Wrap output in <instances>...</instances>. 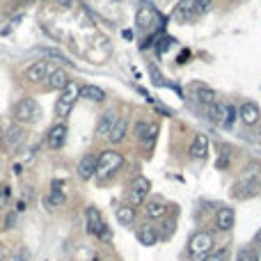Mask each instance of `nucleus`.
<instances>
[{"label":"nucleus","instance_id":"f257e3e1","mask_svg":"<svg viewBox=\"0 0 261 261\" xmlns=\"http://www.w3.org/2000/svg\"><path fill=\"white\" fill-rule=\"evenodd\" d=\"M124 165V156L117 149H105L99 154L96 160V177L99 179H110L119 167Z\"/></svg>","mask_w":261,"mask_h":261},{"label":"nucleus","instance_id":"f03ea898","mask_svg":"<svg viewBox=\"0 0 261 261\" xmlns=\"http://www.w3.org/2000/svg\"><path fill=\"white\" fill-rule=\"evenodd\" d=\"M78 99H80V85L69 80V85L60 92V99L55 101V117H67Z\"/></svg>","mask_w":261,"mask_h":261},{"label":"nucleus","instance_id":"7ed1b4c3","mask_svg":"<svg viewBox=\"0 0 261 261\" xmlns=\"http://www.w3.org/2000/svg\"><path fill=\"white\" fill-rule=\"evenodd\" d=\"M41 117V108L39 103H37L35 99H21L16 105H14V119H16V124H37Z\"/></svg>","mask_w":261,"mask_h":261},{"label":"nucleus","instance_id":"20e7f679","mask_svg":"<svg viewBox=\"0 0 261 261\" xmlns=\"http://www.w3.org/2000/svg\"><path fill=\"white\" fill-rule=\"evenodd\" d=\"M259 192H261L259 177H243L231 186L229 195H231L234 199H238V201H245V199H250V197H256Z\"/></svg>","mask_w":261,"mask_h":261},{"label":"nucleus","instance_id":"39448f33","mask_svg":"<svg viewBox=\"0 0 261 261\" xmlns=\"http://www.w3.org/2000/svg\"><path fill=\"white\" fill-rule=\"evenodd\" d=\"M215 245V238L211 231H197L192 234V238L188 241V252H190L195 259H204Z\"/></svg>","mask_w":261,"mask_h":261},{"label":"nucleus","instance_id":"423d86ee","mask_svg":"<svg viewBox=\"0 0 261 261\" xmlns=\"http://www.w3.org/2000/svg\"><path fill=\"white\" fill-rule=\"evenodd\" d=\"M151 190V183L147 177H135L131 183V190H128V199H131L133 206H140L142 201L147 199V195H149Z\"/></svg>","mask_w":261,"mask_h":261},{"label":"nucleus","instance_id":"0eeeda50","mask_svg":"<svg viewBox=\"0 0 261 261\" xmlns=\"http://www.w3.org/2000/svg\"><path fill=\"white\" fill-rule=\"evenodd\" d=\"M67 135H69V128L64 122L55 124V126H50L48 135H46V144L50 147V149H62L64 142H67Z\"/></svg>","mask_w":261,"mask_h":261},{"label":"nucleus","instance_id":"6e6552de","mask_svg":"<svg viewBox=\"0 0 261 261\" xmlns=\"http://www.w3.org/2000/svg\"><path fill=\"white\" fill-rule=\"evenodd\" d=\"M238 119H241L245 126H256L261 119V110L254 101H245V103L238 108Z\"/></svg>","mask_w":261,"mask_h":261},{"label":"nucleus","instance_id":"1a4fd4ad","mask_svg":"<svg viewBox=\"0 0 261 261\" xmlns=\"http://www.w3.org/2000/svg\"><path fill=\"white\" fill-rule=\"evenodd\" d=\"M190 94L197 99V103L199 105H213V103H218V96H215V92L211 90V87H206V85H201V82H190Z\"/></svg>","mask_w":261,"mask_h":261},{"label":"nucleus","instance_id":"9d476101","mask_svg":"<svg viewBox=\"0 0 261 261\" xmlns=\"http://www.w3.org/2000/svg\"><path fill=\"white\" fill-rule=\"evenodd\" d=\"M48 76H50V62L48 60H39V62L30 64V67L25 69V78L30 82H41Z\"/></svg>","mask_w":261,"mask_h":261},{"label":"nucleus","instance_id":"9b49d317","mask_svg":"<svg viewBox=\"0 0 261 261\" xmlns=\"http://www.w3.org/2000/svg\"><path fill=\"white\" fill-rule=\"evenodd\" d=\"M188 154H190L192 160H204L206 156H209V137H206L204 133H197V135L192 137V142H190Z\"/></svg>","mask_w":261,"mask_h":261},{"label":"nucleus","instance_id":"f8f14e48","mask_svg":"<svg viewBox=\"0 0 261 261\" xmlns=\"http://www.w3.org/2000/svg\"><path fill=\"white\" fill-rule=\"evenodd\" d=\"M85 224H87V231H90L92 236H99V231L105 227L103 215H101V211L96 209V206H87V211H85Z\"/></svg>","mask_w":261,"mask_h":261},{"label":"nucleus","instance_id":"ddd939ff","mask_svg":"<svg viewBox=\"0 0 261 261\" xmlns=\"http://www.w3.org/2000/svg\"><path fill=\"white\" fill-rule=\"evenodd\" d=\"M96 160H99V156H94V154H87V156H82L80 158L76 172H78V177H80L82 181H90V179L96 177Z\"/></svg>","mask_w":261,"mask_h":261},{"label":"nucleus","instance_id":"4468645a","mask_svg":"<svg viewBox=\"0 0 261 261\" xmlns=\"http://www.w3.org/2000/svg\"><path fill=\"white\" fill-rule=\"evenodd\" d=\"M234 224H236V213L229 206H220L218 213H215V227L220 231H231Z\"/></svg>","mask_w":261,"mask_h":261},{"label":"nucleus","instance_id":"2eb2a0df","mask_svg":"<svg viewBox=\"0 0 261 261\" xmlns=\"http://www.w3.org/2000/svg\"><path fill=\"white\" fill-rule=\"evenodd\" d=\"M117 119H119V114H117V110H114V108L105 110V112L99 117V124H96V135H105V137H108V133L112 131V126H114V122H117Z\"/></svg>","mask_w":261,"mask_h":261},{"label":"nucleus","instance_id":"dca6fc26","mask_svg":"<svg viewBox=\"0 0 261 261\" xmlns=\"http://www.w3.org/2000/svg\"><path fill=\"white\" fill-rule=\"evenodd\" d=\"M158 238H160V234H158V229L154 227V224H142L140 229H137V241L142 243L144 247H154L156 243H158Z\"/></svg>","mask_w":261,"mask_h":261},{"label":"nucleus","instance_id":"f3484780","mask_svg":"<svg viewBox=\"0 0 261 261\" xmlns=\"http://www.w3.org/2000/svg\"><path fill=\"white\" fill-rule=\"evenodd\" d=\"M126 131H128V119L126 117H119L117 122H114L112 131L108 133V142H110V144H119V142H124Z\"/></svg>","mask_w":261,"mask_h":261},{"label":"nucleus","instance_id":"a211bd4d","mask_svg":"<svg viewBox=\"0 0 261 261\" xmlns=\"http://www.w3.org/2000/svg\"><path fill=\"white\" fill-rule=\"evenodd\" d=\"M165 213H167V206H165L163 199H151L144 204V215L149 220H160L165 218Z\"/></svg>","mask_w":261,"mask_h":261},{"label":"nucleus","instance_id":"6ab92c4d","mask_svg":"<svg viewBox=\"0 0 261 261\" xmlns=\"http://www.w3.org/2000/svg\"><path fill=\"white\" fill-rule=\"evenodd\" d=\"M67 85H69V76H67V71H62V69L50 71V76L46 78V87H48V90H60L62 92Z\"/></svg>","mask_w":261,"mask_h":261},{"label":"nucleus","instance_id":"aec40b11","mask_svg":"<svg viewBox=\"0 0 261 261\" xmlns=\"http://www.w3.org/2000/svg\"><path fill=\"white\" fill-rule=\"evenodd\" d=\"M174 16L179 21H190L195 16V0H179L174 7Z\"/></svg>","mask_w":261,"mask_h":261},{"label":"nucleus","instance_id":"412c9836","mask_svg":"<svg viewBox=\"0 0 261 261\" xmlns=\"http://www.w3.org/2000/svg\"><path fill=\"white\" fill-rule=\"evenodd\" d=\"M156 18H158V12H156L154 7H149V5H144V7L137 12L135 21H137V27H140V30H147V27H149Z\"/></svg>","mask_w":261,"mask_h":261},{"label":"nucleus","instance_id":"4be33fe9","mask_svg":"<svg viewBox=\"0 0 261 261\" xmlns=\"http://www.w3.org/2000/svg\"><path fill=\"white\" fill-rule=\"evenodd\" d=\"M114 218H117L119 224L131 227V224L135 222V209H133V206H117V209H114Z\"/></svg>","mask_w":261,"mask_h":261},{"label":"nucleus","instance_id":"5701e85b","mask_svg":"<svg viewBox=\"0 0 261 261\" xmlns=\"http://www.w3.org/2000/svg\"><path fill=\"white\" fill-rule=\"evenodd\" d=\"M80 96L87 101H96V103H101V101H105V92L101 90L99 85H82L80 87Z\"/></svg>","mask_w":261,"mask_h":261},{"label":"nucleus","instance_id":"b1692460","mask_svg":"<svg viewBox=\"0 0 261 261\" xmlns=\"http://www.w3.org/2000/svg\"><path fill=\"white\" fill-rule=\"evenodd\" d=\"M236 119H238V108H236V105L222 103V126L224 128H231Z\"/></svg>","mask_w":261,"mask_h":261},{"label":"nucleus","instance_id":"393cba45","mask_svg":"<svg viewBox=\"0 0 261 261\" xmlns=\"http://www.w3.org/2000/svg\"><path fill=\"white\" fill-rule=\"evenodd\" d=\"M5 140H7L9 147L21 144V140H23V126H21V124H14V126H9L7 133H5Z\"/></svg>","mask_w":261,"mask_h":261},{"label":"nucleus","instance_id":"a878e982","mask_svg":"<svg viewBox=\"0 0 261 261\" xmlns=\"http://www.w3.org/2000/svg\"><path fill=\"white\" fill-rule=\"evenodd\" d=\"M64 201H67V195H64L62 190H50V195L44 199V204L48 206V209H60Z\"/></svg>","mask_w":261,"mask_h":261},{"label":"nucleus","instance_id":"bb28decb","mask_svg":"<svg viewBox=\"0 0 261 261\" xmlns=\"http://www.w3.org/2000/svg\"><path fill=\"white\" fill-rule=\"evenodd\" d=\"M158 124H151L149 122V126H147V133H144V137H142V144L147 147V149H149V147H154V142H156V137H158Z\"/></svg>","mask_w":261,"mask_h":261},{"label":"nucleus","instance_id":"cd10ccee","mask_svg":"<svg viewBox=\"0 0 261 261\" xmlns=\"http://www.w3.org/2000/svg\"><path fill=\"white\" fill-rule=\"evenodd\" d=\"M41 53L46 55V57H50V60H57V62H62V64H69L71 67V60H69V55H64L62 50H57V48H41Z\"/></svg>","mask_w":261,"mask_h":261},{"label":"nucleus","instance_id":"c85d7f7f","mask_svg":"<svg viewBox=\"0 0 261 261\" xmlns=\"http://www.w3.org/2000/svg\"><path fill=\"white\" fill-rule=\"evenodd\" d=\"M201 261H229V250L227 247H218L215 252H209Z\"/></svg>","mask_w":261,"mask_h":261},{"label":"nucleus","instance_id":"c756f323","mask_svg":"<svg viewBox=\"0 0 261 261\" xmlns=\"http://www.w3.org/2000/svg\"><path fill=\"white\" fill-rule=\"evenodd\" d=\"M30 259H32V252L27 250L25 245H18L16 252H14V256H12V261H30Z\"/></svg>","mask_w":261,"mask_h":261},{"label":"nucleus","instance_id":"7c9ffc66","mask_svg":"<svg viewBox=\"0 0 261 261\" xmlns=\"http://www.w3.org/2000/svg\"><path fill=\"white\" fill-rule=\"evenodd\" d=\"M211 7H213V0H195V16L211 12Z\"/></svg>","mask_w":261,"mask_h":261},{"label":"nucleus","instance_id":"2f4dec72","mask_svg":"<svg viewBox=\"0 0 261 261\" xmlns=\"http://www.w3.org/2000/svg\"><path fill=\"white\" fill-rule=\"evenodd\" d=\"M9 197H12V188H9L7 183H3V186H0V211H3L5 206H7Z\"/></svg>","mask_w":261,"mask_h":261},{"label":"nucleus","instance_id":"473e14b6","mask_svg":"<svg viewBox=\"0 0 261 261\" xmlns=\"http://www.w3.org/2000/svg\"><path fill=\"white\" fill-rule=\"evenodd\" d=\"M259 169H261V163H259V160H254V163H250V165H245V167H243V174H245V177H256V174H259Z\"/></svg>","mask_w":261,"mask_h":261},{"label":"nucleus","instance_id":"72a5a7b5","mask_svg":"<svg viewBox=\"0 0 261 261\" xmlns=\"http://www.w3.org/2000/svg\"><path fill=\"white\" fill-rule=\"evenodd\" d=\"M158 234H160V238H163V241H167V238L174 234V220H167V222L163 224V231H158Z\"/></svg>","mask_w":261,"mask_h":261},{"label":"nucleus","instance_id":"f704fd0d","mask_svg":"<svg viewBox=\"0 0 261 261\" xmlns=\"http://www.w3.org/2000/svg\"><path fill=\"white\" fill-rule=\"evenodd\" d=\"M236 261H256V256L252 254V250H247V247H243V250H238Z\"/></svg>","mask_w":261,"mask_h":261},{"label":"nucleus","instance_id":"c9c22d12","mask_svg":"<svg viewBox=\"0 0 261 261\" xmlns=\"http://www.w3.org/2000/svg\"><path fill=\"white\" fill-rule=\"evenodd\" d=\"M215 167L218 169H227L229 167V151H222V154H220V158L215 160Z\"/></svg>","mask_w":261,"mask_h":261},{"label":"nucleus","instance_id":"e433bc0d","mask_svg":"<svg viewBox=\"0 0 261 261\" xmlns=\"http://www.w3.org/2000/svg\"><path fill=\"white\" fill-rule=\"evenodd\" d=\"M147 126H149V122H137L135 124V137H137V140H142V137H144Z\"/></svg>","mask_w":261,"mask_h":261},{"label":"nucleus","instance_id":"4c0bfd02","mask_svg":"<svg viewBox=\"0 0 261 261\" xmlns=\"http://www.w3.org/2000/svg\"><path fill=\"white\" fill-rule=\"evenodd\" d=\"M14 224H16V211H14V213H7V218H5V229H14Z\"/></svg>","mask_w":261,"mask_h":261},{"label":"nucleus","instance_id":"58836bf2","mask_svg":"<svg viewBox=\"0 0 261 261\" xmlns=\"http://www.w3.org/2000/svg\"><path fill=\"white\" fill-rule=\"evenodd\" d=\"M149 73H151V78H154V82L156 85H163V76H158V71H156V67H149Z\"/></svg>","mask_w":261,"mask_h":261},{"label":"nucleus","instance_id":"ea45409f","mask_svg":"<svg viewBox=\"0 0 261 261\" xmlns=\"http://www.w3.org/2000/svg\"><path fill=\"white\" fill-rule=\"evenodd\" d=\"M172 44V39H167V37H165L163 41H158V53H165V50H167V46Z\"/></svg>","mask_w":261,"mask_h":261},{"label":"nucleus","instance_id":"a19ab883","mask_svg":"<svg viewBox=\"0 0 261 261\" xmlns=\"http://www.w3.org/2000/svg\"><path fill=\"white\" fill-rule=\"evenodd\" d=\"M25 209H27V201H23V199H21V201L16 204V213H21V211H25Z\"/></svg>","mask_w":261,"mask_h":261},{"label":"nucleus","instance_id":"79ce46f5","mask_svg":"<svg viewBox=\"0 0 261 261\" xmlns=\"http://www.w3.org/2000/svg\"><path fill=\"white\" fill-rule=\"evenodd\" d=\"M0 261H7V247L0 245Z\"/></svg>","mask_w":261,"mask_h":261},{"label":"nucleus","instance_id":"37998d69","mask_svg":"<svg viewBox=\"0 0 261 261\" xmlns=\"http://www.w3.org/2000/svg\"><path fill=\"white\" fill-rule=\"evenodd\" d=\"M254 243H261V229L256 231V236H254Z\"/></svg>","mask_w":261,"mask_h":261},{"label":"nucleus","instance_id":"c03bdc74","mask_svg":"<svg viewBox=\"0 0 261 261\" xmlns=\"http://www.w3.org/2000/svg\"><path fill=\"white\" fill-rule=\"evenodd\" d=\"M3 142H5V131L0 128V144H3Z\"/></svg>","mask_w":261,"mask_h":261},{"label":"nucleus","instance_id":"a18cd8bd","mask_svg":"<svg viewBox=\"0 0 261 261\" xmlns=\"http://www.w3.org/2000/svg\"><path fill=\"white\" fill-rule=\"evenodd\" d=\"M256 261H261V254H259V256H256Z\"/></svg>","mask_w":261,"mask_h":261}]
</instances>
